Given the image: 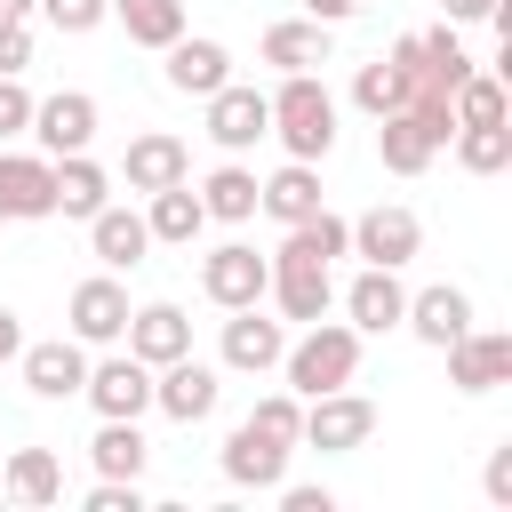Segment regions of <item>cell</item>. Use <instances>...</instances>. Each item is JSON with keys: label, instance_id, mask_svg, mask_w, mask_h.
<instances>
[{"label": "cell", "instance_id": "obj_12", "mask_svg": "<svg viewBox=\"0 0 512 512\" xmlns=\"http://www.w3.org/2000/svg\"><path fill=\"white\" fill-rule=\"evenodd\" d=\"M80 400H88L96 416H144V408H152V368H144L136 352L96 360V368H88V384H80Z\"/></svg>", "mask_w": 512, "mask_h": 512}, {"label": "cell", "instance_id": "obj_17", "mask_svg": "<svg viewBox=\"0 0 512 512\" xmlns=\"http://www.w3.org/2000/svg\"><path fill=\"white\" fill-rule=\"evenodd\" d=\"M120 328H128V288H120L112 272L80 280V288H72V336H80V344H120Z\"/></svg>", "mask_w": 512, "mask_h": 512}, {"label": "cell", "instance_id": "obj_46", "mask_svg": "<svg viewBox=\"0 0 512 512\" xmlns=\"http://www.w3.org/2000/svg\"><path fill=\"white\" fill-rule=\"evenodd\" d=\"M8 16H32V0H0V24H8Z\"/></svg>", "mask_w": 512, "mask_h": 512}, {"label": "cell", "instance_id": "obj_38", "mask_svg": "<svg viewBox=\"0 0 512 512\" xmlns=\"http://www.w3.org/2000/svg\"><path fill=\"white\" fill-rule=\"evenodd\" d=\"M32 128V96H24V72H0V144Z\"/></svg>", "mask_w": 512, "mask_h": 512}, {"label": "cell", "instance_id": "obj_21", "mask_svg": "<svg viewBox=\"0 0 512 512\" xmlns=\"http://www.w3.org/2000/svg\"><path fill=\"white\" fill-rule=\"evenodd\" d=\"M152 208H144V232L152 240H168V248H192L200 232H208V208H200V192H192V176L184 184H160V192H144Z\"/></svg>", "mask_w": 512, "mask_h": 512}, {"label": "cell", "instance_id": "obj_13", "mask_svg": "<svg viewBox=\"0 0 512 512\" xmlns=\"http://www.w3.org/2000/svg\"><path fill=\"white\" fill-rule=\"evenodd\" d=\"M280 352H288V320H264L256 304H240V312L224 320V368L264 376V368H280Z\"/></svg>", "mask_w": 512, "mask_h": 512}, {"label": "cell", "instance_id": "obj_5", "mask_svg": "<svg viewBox=\"0 0 512 512\" xmlns=\"http://www.w3.org/2000/svg\"><path fill=\"white\" fill-rule=\"evenodd\" d=\"M208 104V144L216 152H256L264 136H272V96H256V88H240V80H224L216 96H200Z\"/></svg>", "mask_w": 512, "mask_h": 512}, {"label": "cell", "instance_id": "obj_32", "mask_svg": "<svg viewBox=\"0 0 512 512\" xmlns=\"http://www.w3.org/2000/svg\"><path fill=\"white\" fill-rule=\"evenodd\" d=\"M448 112H456V128H496V120H512V96H504L496 72H464L456 96H448Z\"/></svg>", "mask_w": 512, "mask_h": 512}, {"label": "cell", "instance_id": "obj_7", "mask_svg": "<svg viewBox=\"0 0 512 512\" xmlns=\"http://www.w3.org/2000/svg\"><path fill=\"white\" fill-rule=\"evenodd\" d=\"M216 368L208 360H192V352H176L168 368H152V408L168 416V424H200V416H216Z\"/></svg>", "mask_w": 512, "mask_h": 512}, {"label": "cell", "instance_id": "obj_39", "mask_svg": "<svg viewBox=\"0 0 512 512\" xmlns=\"http://www.w3.org/2000/svg\"><path fill=\"white\" fill-rule=\"evenodd\" d=\"M88 512H144V488L136 480H96L88 488Z\"/></svg>", "mask_w": 512, "mask_h": 512}, {"label": "cell", "instance_id": "obj_10", "mask_svg": "<svg viewBox=\"0 0 512 512\" xmlns=\"http://www.w3.org/2000/svg\"><path fill=\"white\" fill-rule=\"evenodd\" d=\"M448 352V384L456 392H496L504 376H512V336L504 328H464L456 344H440Z\"/></svg>", "mask_w": 512, "mask_h": 512}, {"label": "cell", "instance_id": "obj_9", "mask_svg": "<svg viewBox=\"0 0 512 512\" xmlns=\"http://www.w3.org/2000/svg\"><path fill=\"white\" fill-rule=\"evenodd\" d=\"M24 392L32 400H80L88 384V344L80 336H48V344H24Z\"/></svg>", "mask_w": 512, "mask_h": 512}, {"label": "cell", "instance_id": "obj_14", "mask_svg": "<svg viewBox=\"0 0 512 512\" xmlns=\"http://www.w3.org/2000/svg\"><path fill=\"white\" fill-rule=\"evenodd\" d=\"M224 480H232V488H280V480H288V440H272L264 424H232V440H224Z\"/></svg>", "mask_w": 512, "mask_h": 512}, {"label": "cell", "instance_id": "obj_4", "mask_svg": "<svg viewBox=\"0 0 512 512\" xmlns=\"http://www.w3.org/2000/svg\"><path fill=\"white\" fill-rule=\"evenodd\" d=\"M200 288H208V304H216V312L264 304V288H272V256H256L248 240H224V248H208V256H200Z\"/></svg>", "mask_w": 512, "mask_h": 512}, {"label": "cell", "instance_id": "obj_15", "mask_svg": "<svg viewBox=\"0 0 512 512\" xmlns=\"http://www.w3.org/2000/svg\"><path fill=\"white\" fill-rule=\"evenodd\" d=\"M160 56H168V88H176V96H216V88L232 80L224 40H192V32H176Z\"/></svg>", "mask_w": 512, "mask_h": 512}, {"label": "cell", "instance_id": "obj_8", "mask_svg": "<svg viewBox=\"0 0 512 512\" xmlns=\"http://www.w3.org/2000/svg\"><path fill=\"white\" fill-rule=\"evenodd\" d=\"M24 136H40V152H48V160H64V152H88V144H96V96H80V88H56V96H40Z\"/></svg>", "mask_w": 512, "mask_h": 512}, {"label": "cell", "instance_id": "obj_22", "mask_svg": "<svg viewBox=\"0 0 512 512\" xmlns=\"http://www.w3.org/2000/svg\"><path fill=\"white\" fill-rule=\"evenodd\" d=\"M264 296L280 304V320H328L336 280H328V264H272V288Z\"/></svg>", "mask_w": 512, "mask_h": 512}, {"label": "cell", "instance_id": "obj_27", "mask_svg": "<svg viewBox=\"0 0 512 512\" xmlns=\"http://www.w3.org/2000/svg\"><path fill=\"white\" fill-rule=\"evenodd\" d=\"M336 256H352V224L328 216V208H312L304 224H288V240H280L272 264H336Z\"/></svg>", "mask_w": 512, "mask_h": 512}, {"label": "cell", "instance_id": "obj_11", "mask_svg": "<svg viewBox=\"0 0 512 512\" xmlns=\"http://www.w3.org/2000/svg\"><path fill=\"white\" fill-rule=\"evenodd\" d=\"M416 248H424V224H416V208H400V200H392V208H368V216H352V256H368V264H392V272H400Z\"/></svg>", "mask_w": 512, "mask_h": 512}, {"label": "cell", "instance_id": "obj_2", "mask_svg": "<svg viewBox=\"0 0 512 512\" xmlns=\"http://www.w3.org/2000/svg\"><path fill=\"white\" fill-rule=\"evenodd\" d=\"M272 136L288 144V160H328L336 152V96L312 72H280V88H272Z\"/></svg>", "mask_w": 512, "mask_h": 512}, {"label": "cell", "instance_id": "obj_19", "mask_svg": "<svg viewBox=\"0 0 512 512\" xmlns=\"http://www.w3.org/2000/svg\"><path fill=\"white\" fill-rule=\"evenodd\" d=\"M120 176H128V192H160V184H184V176H192V152H184L168 128H144V136L128 144Z\"/></svg>", "mask_w": 512, "mask_h": 512}, {"label": "cell", "instance_id": "obj_40", "mask_svg": "<svg viewBox=\"0 0 512 512\" xmlns=\"http://www.w3.org/2000/svg\"><path fill=\"white\" fill-rule=\"evenodd\" d=\"M24 64H32V24L8 16V24H0V72H24Z\"/></svg>", "mask_w": 512, "mask_h": 512}, {"label": "cell", "instance_id": "obj_31", "mask_svg": "<svg viewBox=\"0 0 512 512\" xmlns=\"http://www.w3.org/2000/svg\"><path fill=\"white\" fill-rule=\"evenodd\" d=\"M0 488H8L16 504H56V496H64V464H56L48 448H16L8 472H0Z\"/></svg>", "mask_w": 512, "mask_h": 512}, {"label": "cell", "instance_id": "obj_24", "mask_svg": "<svg viewBox=\"0 0 512 512\" xmlns=\"http://www.w3.org/2000/svg\"><path fill=\"white\" fill-rule=\"evenodd\" d=\"M432 152H440V144H432V128H424L408 104L376 120V160H384L392 176H424V168H432Z\"/></svg>", "mask_w": 512, "mask_h": 512}, {"label": "cell", "instance_id": "obj_45", "mask_svg": "<svg viewBox=\"0 0 512 512\" xmlns=\"http://www.w3.org/2000/svg\"><path fill=\"white\" fill-rule=\"evenodd\" d=\"M16 352H24V320L0 304V360H16Z\"/></svg>", "mask_w": 512, "mask_h": 512}, {"label": "cell", "instance_id": "obj_43", "mask_svg": "<svg viewBox=\"0 0 512 512\" xmlns=\"http://www.w3.org/2000/svg\"><path fill=\"white\" fill-rule=\"evenodd\" d=\"M280 504H288V512H336L328 488H288V480H280Z\"/></svg>", "mask_w": 512, "mask_h": 512}, {"label": "cell", "instance_id": "obj_18", "mask_svg": "<svg viewBox=\"0 0 512 512\" xmlns=\"http://www.w3.org/2000/svg\"><path fill=\"white\" fill-rule=\"evenodd\" d=\"M120 336H128V352H136L144 368H168L176 352H192V320H184L176 304H136Z\"/></svg>", "mask_w": 512, "mask_h": 512}, {"label": "cell", "instance_id": "obj_26", "mask_svg": "<svg viewBox=\"0 0 512 512\" xmlns=\"http://www.w3.org/2000/svg\"><path fill=\"white\" fill-rule=\"evenodd\" d=\"M256 208H264L272 224H304V216L320 208V176H312V160H288V168H272V176L256 184Z\"/></svg>", "mask_w": 512, "mask_h": 512}, {"label": "cell", "instance_id": "obj_23", "mask_svg": "<svg viewBox=\"0 0 512 512\" xmlns=\"http://www.w3.org/2000/svg\"><path fill=\"white\" fill-rule=\"evenodd\" d=\"M400 328H416V344H456L464 328H472V296L464 288H424V296H408V312H400Z\"/></svg>", "mask_w": 512, "mask_h": 512}, {"label": "cell", "instance_id": "obj_6", "mask_svg": "<svg viewBox=\"0 0 512 512\" xmlns=\"http://www.w3.org/2000/svg\"><path fill=\"white\" fill-rule=\"evenodd\" d=\"M56 216V160L48 152H0V224Z\"/></svg>", "mask_w": 512, "mask_h": 512}, {"label": "cell", "instance_id": "obj_25", "mask_svg": "<svg viewBox=\"0 0 512 512\" xmlns=\"http://www.w3.org/2000/svg\"><path fill=\"white\" fill-rule=\"evenodd\" d=\"M264 64L272 72H312V64H328V24H312V16H288V24H264Z\"/></svg>", "mask_w": 512, "mask_h": 512}, {"label": "cell", "instance_id": "obj_33", "mask_svg": "<svg viewBox=\"0 0 512 512\" xmlns=\"http://www.w3.org/2000/svg\"><path fill=\"white\" fill-rule=\"evenodd\" d=\"M112 16L128 24L136 48H168L184 32V0H112Z\"/></svg>", "mask_w": 512, "mask_h": 512}, {"label": "cell", "instance_id": "obj_3", "mask_svg": "<svg viewBox=\"0 0 512 512\" xmlns=\"http://www.w3.org/2000/svg\"><path fill=\"white\" fill-rule=\"evenodd\" d=\"M368 432H376V400H360L352 384H336V392L304 400V440H296V448L352 456V448H368Z\"/></svg>", "mask_w": 512, "mask_h": 512}, {"label": "cell", "instance_id": "obj_37", "mask_svg": "<svg viewBox=\"0 0 512 512\" xmlns=\"http://www.w3.org/2000/svg\"><path fill=\"white\" fill-rule=\"evenodd\" d=\"M32 8H40L56 32H96V24L112 16V0H32Z\"/></svg>", "mask_w": 512, "mask_h": 512}, {"label": "cell", "instance_id": "obj_30", "mask_svg": "<svg viewBox=\"0 0 512 512\" xmlns=\"http://www.w3.org/2000/svg\"><path fill=\"white\" fill-rule=\"evenodd\" d=\"M200 208H208V224H248V216H256V176H248L240 160L208 168V184H200Z\"/></svg>", "mask_w": 512, "mask_h": 512}, {"label": "cell", "instance_id": "obj_42", "mask_svg": "<svg viewBox=\"0 0 512 512\" xmlns=\"http://www.w3.org/2000/svg\"><path fill=\"white\" fill-rule=\"evenodd\" d=\"M504 0H440V24H488Z\"/></svg>", "mask_w": 512, "mask_h": 512}, {"label": "cell", "instance_id": "obj_35", "mask_svg": "<svg viewBox=\"0 0 512 512\" xmlns=\"http://www.w3.org/2000/svg\"><path fill=\"white\" fill-rule=\"evenodd\" d=\"M448 144H456V168H472V176L512 168V120H496V128H456Z\"/></svg>", "mask_w": 512, "mask_h": 512}, {"label": "cell", "instance_id": "obj_36", "mask_svg": "<svg viewBox=\"0 0 512 512\" xmlns=\"http://www.w3.org/2000/svg\"><path fill=\"white\" fill-rule=\"evenodd\" d=\"M248 424H264L272 440H288V448H296V440H304V400H296V392H264V400L248 408Z\"/></svg>", "mask_w": 512, "mask_h": 512}, {"label": "cell", "instance_id": "obj_29", "mask_svg": "<svg viewBox=\"0 0 512 512\" xmlns=\"http://www.w3.org/2000/svg\"><path fill=\"white\" fill-rule=\"evenodd\" d=\"M104 200H112V176H104L88 152H64V160H56V216H80V224H88Z\"/></svg>", "mask_w": 512, "mask_h": 512}, {"label": "cell", "instance_id": "obj_20", "mask_svg": "<svg viewBox=\"0 0 512 512\" xmlns=\"http://www.w3.org/2000/svg\"><path fill=\"white\" fill-rule=\"evenodd\" d=\"M88 248H96V264H104V272H136V264H144V248H152V232H144V216H136V208H112V200H104V208L88 216Z\"/></svg>", "mask_w": 512, "mask_h": 512}, {"label": "cell", "instance_id": "obj_28", "mask_svg": "<svg viewBox=\"0 0 512 512\" xmlns=\"http://www.w3.org/2000/svg\"><path fill=\"white\" fill-rule=\"evenodd\" d=\"M144 432H136V416H104V432L88 440V464H96V480H144Z\"/></svg>", "mask_w": 512, "mask_h": 512}, {"label": "cell", "instance_id": "obj_34", "mask_svg": "<svg viewBox=\"0 0 512 512\" xmlns=\"http://www.w3.org/2000/svg\"><path fill=\"white\" fill-rule=\"evenodd\" d=\"M352 104H360L368 120H384V112H400V104H408V72H400L392 56H376V64H360V72H352Z\"/></svg>", "mask_w": 512, "mask_h": 512}, {"label": "cell", "instance_id": "obj_41", "mask_svg": "<svg viewBox=\"0 0 512 512\" xmlns=\"http://www.w3.org/2000/svg\"><path fill=\"white\" fill-rule=\"evenodd\" d=\"M480 488H488V504H512V440H504V448H488V472H480Z\"/></svg>", "mask_w": 512, "mask_h": 512}, {"label": "cell", "instance_id": "obj_44", "mask_svg": "<svg viewBox=\"0 0 512 512\" xmlns=\"http://www.w3.org/2000/svg\"><path fill=\"white\" fill-rule=\"evenodd\" d=\"M296 8H304V16H312V24H328V32H336V24H344V16H352V8H360V0H296Z\"/></svg>", "mask_w": 512, "mask_h": 512}, {"label": "cell", "instance_id": "obj_16", "mask_svg": "<svg viewBox=\"0 0 512 512\" xmlns=\"http://www.w3.org/2000/svg\"><path fill=\"white\" fill-rule=\"evenodd\" d=\"M344 312H352V328H360V336H384V328H400V312H408V288H400V272H392V264H368V272L344 288Z\"/></svg>", "mask_w": 512, "mask_h": 512}, {"label": "cell", "instance_id": "obj_1", "mask_svg": "<svg viewBox=\"0 0 512 512\" xmlns=\"http://www.w3.org/2000/svg\"><path fill=\"white\" fill-rule=\"evenodd\" d=\"M280 368H288L296 400H320V392H336V384L360 376V328L352 320H304V336L280 352Z\"/></svg>", "mask_w": 512, "mask_h": 512}]
</instances>
